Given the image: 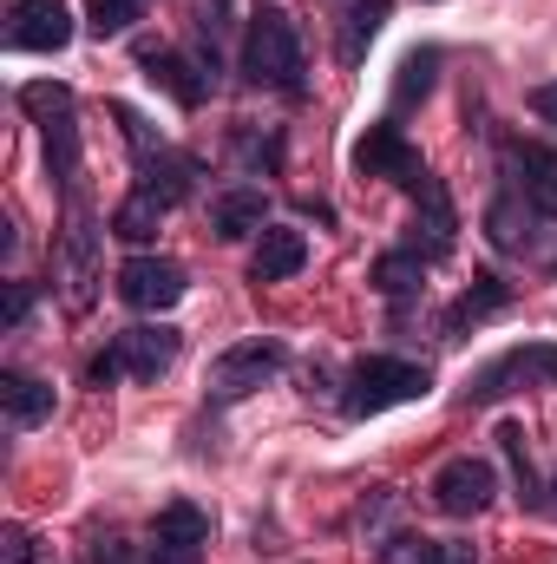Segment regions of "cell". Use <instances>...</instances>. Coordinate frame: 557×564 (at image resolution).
Instances as JSON below:
<instances>
[{
	"label": "cell",
	"instance_id": "cell-31",
	"mask_svg": "<svg viewBox=\"0 0 557 564\" xmlns=\"http://www.w3.org/2000/svg\"><path fill=\"white\" fill-rule=\"evenodd\" d=\"M92 564H132V545L125 539H92V552H86Z\"/></svg>",
	"mask_w": 557,
	"mask_h": 564
},
{
	"label": "cell",
	"instance_id": "cell-11",
	"mask_svg": "<svg viewBox=\"0 0 557 564\" xmlns=\"http://www.w3.org/2000/svg\"><path fill=\"white\" fill-rule=\"evenodd\" d=\"M119 295L144 308V315H157V308H177L184 302V270L171 263V257H132L125 270H119Z\"/></svg>",
	"mask_w": 557,
	"mask_h": 564
},
{
	"label": "cell",
	"instance_id": "cell-33",
	"mask_svg": "<svg viewBox=\"0 0 557 564\" xmlns=\"http://www.w3.org/2000/svg\"><path fill=\"white\" fill-rule=\"evenodd\" d=\"M26 558H33V539L13 525V532H7V564H26Z\"/></svg>",
	"mask_w": 557,
	"mask_h": 564
},
{
	"label": "cell",
	"instance_id": "cell-16",
	"mask_svg": "<svg viewBox=\"0 0 557 564\" xmlns=\"http://www.w3.org/2000/svg\"><path fill=\"white\" fill-rule=\"evenodd\" d=\"M485 237H492L505 257H525V250L538 243V210H532L518 191H505V197H492V210H485Z\"/></svg>",
	"mask_w": 557,
	"mask_h": 564
},
{
	"label": "cell",
	"instance_id": "cell-19",
	"mask_svg": "<svg viewBox=\"0 0 557 564\" xmlns=\"http://www.w3.org/2000/svg\"><path fill=\"white\" fill-rule=\"evenodd\" d=\"M0 408H7V426H40L53 414V388H46L40 375L7 368V375H0Z\"/></svg>",
	"mask_w": 557,
	"mask_h": 564
},
{
	"label": "cell",
	"instance_id": "cell-3",
	"mask_svg": "<svg viewBox=\"0 0 557 564\" xmlns=\"http://www.w3.org/2000/svg\"><path fill=\"white\" fill-rule=\"evenodd\" d=\"M112 119L125 126V144H132V158H139V191H151L157 204H177V197L190 191V164L171 158L164 139H151V126H144L132 106H112Z\"/></svg>",
	"mask_w": 557,
	"mask_h": 564
},
{
	"label": "cell",
	"instance_id": "cell-24",
	"mask_svg": "<svg viewBox=\"0 0 557 564\" xmlns=\"http://www.w3.org/2000/svg\"><path fill=\"white\" fill-rule=\"evenodd\" d=\"M419 276H426V257H414V250H387V257L374 263V276H368V282H374L381 295H414Z\"/></svg>",
	"mask_w": 557,
	"mask_h": 564
},
{
	"label": "cell",
	"instance_id": "cell-20",
	"mask_svg": "<svg viewBox=\"0 0 557 564\" xmlns=\"http://www.w3.org/2000/svg\"><path fill=\"white\" fill-rule=\"evenodd\" d=\"M505 302H512V289H505L499 276H472V289L446 308V322H439V328H446V335H466V328H479L485 315H499Z\"/></svg>",
	"mask_w": 557,
	"mask_h": 564
},
{
	"label": "cell",
	"instance_id": "cell-27",
	"mask_svg": "<svg viewBox=\"0 0 557 564\" xmlns=\"http://www.w3.org/2000/svg\"><path fill=\"white\" fill-rule=\"evenodd\" d=\"M499 453L512 459V479H518V499L525 506H538V473H532V453H525V426H499Z\"/></svg>",
	"mask_w": 557,
	"mask_h": 564
},
{
	"label": "cell",
	"instance_id": "cell-32",
	"mask_svg": "<svg viewBox=\"0 0 557 564\" xmlns=\"http://www.w3.org/2000/svg\"><path fill=\"white\" fill-rule=\"evenodd\" d=\"M532 112H538L545 126H557V79H545V86H532Z\"/></svg>",
	"mask_w": 557,
	"mask_h": 564
},
{
	"label": "cell",
	"instance_id": "cell-8",
	"mask_svg": "<svg viewBox=\"0 0 557 564\" xmlns=\"http://www.w3.org/2000/svg\"><path fill=\"white\" fill-rule=\"evenodd\" d=\"M532 375L557 381V341H525V348H505L499 361H485L466 388V401H505L512 388H525Z\"/></svg>",
	"mask_w": 557,
	"mask_h": 564
},
{
	"label": "cell",
	"instance_id": "cell-28",
	"mask_svg": "<svg viewBox=\"0 0 557 564\" xmlns=\"http://www.w3.org/2000/svg\"><path fill=\"white\" fill-rule=\"evenodd\" d=\"M139 13H144V0H86V26H92L99 40L125 33V26H132Z\"/></svg>",
	"mask_w": 557,
	"mask_h": 564
},
{
	"label": "cell",
	"instance_id": "cell-25",
	"mask_svg": "<svg viewBox=\"0 0 557 564\" xmlns=\"http://www.w3.org/2000/svg\"><path fill=\"white\" fill-rule=\"evenodd\" d=\"M59 263H66V276H73V302H86V282H92V224H86V217L66 230Z\"/></svg>",
	"mask_w": 557,
	"mask_h": 564
},
{
	"label": "cell",
	"instance_id": "cell-23",
	"mask_svg": "<svg viewBox=\"0 0 557 564\" xmlns=\"http://www.w3.org/2000/svg\"><path fill=\"white\" fill-rule=\"evenodd\" d=\"M433 73H439V46H414V53L401 59V79H394V112H407L414 99L433 93Z\"/></svg>",
	"mask_w": 557,
	"mask_h": 564
},
{
	"label": "cell",
	"instance_id": "cell-10",
	"mask_svg": "<svg viewBox=\"0 0 557 564\" xmlns=\"http://www.w3.org/2000/svg\"><path fill=\"white\" fill-rule=\"evenodd\" d=\"M7 46H13V53H59V46H73V13H66V0H13V13H7Z\"/></svg>",
	"mask_w": 557,
	"mask_h": 564
},
{
	"label": "cell",
	"instance_id": "cell-22",
	"mask_svg": "<svg viewBox=\"0 0 557 564\" xmlns=\"http://www.w3.org/2000/svg\"><path fill=\"white\" fill-rule=\"evenodd\" d=\"M164 210H171V204H157L151 191H132V197L112 210V237H125V243H151L157 224H164Z\"/></svg>",
	"mask_w": 557,
	"mask_h": 564
},
{
	"label": "cell",
	"instance_id": "cell-15",
	"mask_svg": "<svg viewBox=\"0 0 557 564\" xmlns=\"http://www.w3.org/2000/svg\"><path fill=\"white\" fill-rule=\"evenodd\" d=\"M302 263H308V237H302V230H282V224L256 230V250H250V282H288Z\"/></svg>",
	"mask_w": 557,
	"mask_h": 564
},
{
	"label": "cell",
	"instance_id": "cell-34",
	"mask_svg": "<svg viewBox=\"0 0 557 564\" xmlns=\"http://www.w3.org/2000/svg\"><path fill=\"white\" fill-rule=\"evenodd\" d=\"M551 506H557V479H551Z\"/></svg>",
	"mask_w": 557,
	"mask_h": 564
},
{
	"label": "cell",
	"instance_id": "cell-17",
	"mask_svg": "<svg viewBox=\"0 0 557 564\" xmlns=\"http://www.w3.org/2000/svg\"><path fill=\"white\" fill-rule=\"evenodd\" d=\"M119 355H125V375H139V381H157V375L177 361V328H157V322H144V328H125V335H119Z\"/></svg>",
	"mask_w": 557,
	"mask_h": 564
},
{
	"label": "cell",
	"instance_id": "cell-4",
	"mask_svg": "<svg viewBox=\"0 0 557 564\" xmlns=\"http://www.w3.org/2000/svg\"><path fill=\"white\" fill-rule=\"evenodd\" d=\"M282 361H288V348L270 341V335L237 341V348H223V355L210 361V394H217V401H243V394H256L263 381H276Z\"/></svg>",
	"mask_w": 557,
	"mask_h": 564
},
{
	"label": "cell",
	"instance_id": "cell-26",
	"mask_svg": "<svg viewBox=\"0 0 557 564\" xmlns=\"http://www.w3.org/2000/svg\"><path fill=\"white\" fill-rule=\"evenodd\" d=\"M381 20H387V0H354V7H348V33H341V59H348V66H354L361 46L381 33Z\"/></svg>",
	"mask_w": 557,
	"mask_h": 564
},
{
	"label": "cell",
	"instance_id": "cell-30",
	"mask_svg": "<svg viewBox=\"0 0 557 564\" xmlns=\"http://www.w3.org/2000/svg\"><path fill=\"white\" fill-rule=\"evenodd\" d=\"M26 308H33V289H26V282H7V328H20Z\"/></svg>",
	"mask_w": 557,
	"mask_h": 564
},
{
	"label": "cell",
	"instance_id": "cell-14",
	"mask_svg": "<svg viewBox=\"0 0 557 564\" xmlns=\"http://www.w3.org/2000/svg\"><path fill=\"white\" fill-rule=\"evenodd\" d=\"M414 197H419V210H414V224H407V250L433 263V257H446V250H452V230H459V224H452V204H446L439 177H426Z\"/></svg>",
	"mask_w": 557,
	"mask_h": 564
},
{
	"label": "cell",
	"instance_id": "cell-12",
	"mask_svg": "<svg viewBox=\"0 0 557 564\" xmlns=\"http://www.w3.org/2000/svg\"><path fill=\"white\" fill-rule=\"evenodd\" d=\"M505 171H512V191L538 217H557V144H512L505 151Z\"/></svg>",
	"mask_w": 557,
	"mask_h": 564
},
{
	"label": "cell",
	"instance_id": "cell-7",
	"mask_svg": "<svg viewBox=\"0 0 557 564\" xmlns=\"http://www.w3.org/2000/svg\"><path fill=\"white\" fill-rule=\"evenodd\" d=\"M354 171H361V177H387V184H401V191H419V184H426V164H419V151L407 144V132H401L394 119L368 126V139L354 144Z\"/></svg>",
	"mask_w": 557,
	"mask_h": 564
},
{
	"label": "cell",
	"instance_id": "cell-9",
	"mask_svg": "<svg viewBox=\"0 0 557 564\" xmlns=\"http://www.w3.org/2000/svg\"><path fill=\"white\" fill-rule=\"evenodd\" d=\"M204 545H210V512L190 499H171L151 525V558L144 564H197Z\"/></svg>",
	"mask_w": 557,
	"mask_h": 564
},
{
	"label": "cell",
	"instance_id": "cell-21",
	"mask_svg": "<svg viewBox=\"0 0 557 564\" xmlns=\"http://www.w3.org/2000/svg\"><path fill=\"white\" fill-rule=\"evenodd\" d=\"M381 564H479V552H472V545H446V539H414V532H401V539L381 545Z\"/></svg>",
	"mask_w": 557,
	"mask_h": 564
},
{
	"label": "cell",
	"instance_id": "cell-29",
	"mask_svg": "<svg viewBox=\"0 0 557 564\" xmlns=\"http://www.w3.org/2000/svg\"><path fill=\"white\" fill-rule=\"evenodd\" d=\"M119 375H125V355H119V341H112L106 355H92V361H86V381H92V388H112Z\"/></svg>",
	"mask_w": 557,
	"mask_h": 564
},
{
	"label": "cell",
	"instance_id": "cell-18",
	"mask_svg": "<svg viewBox=\"0 0 557 564\" xmlns=\"http://www.w3.org/2000/svg\"><path fill=\"white\" fill-rule=\"evenodd\" d=\"M210 230H217L223 243H237V237H250V230H270L263 191H223V197H210Z\"/></svg>",
	"mask_w": 557,
	"mask_h": 564
},
{
	"label": "cell",
	"instance_id": "cell-1",
	"mask_svg": "<svg viewBox=\"0 0 557 564\" xmlns=\"http://www.w3.org/2000/svg\"><path fill=\"white\" fill-rule=\"evenodd\" d=\"M426 388H433V375H426L419 361L368 355V361L348 368V394H341V408H348V421H374V414H387V408H401V401H419Z\"/></svg>",
	"mask_w": 557,
	"mask_h": 564
},
{
	"label": "cell",
	"instance_id": "cell-5",
	"mask_svg": "<svg viewBox=\"0 0 557 564\" xmlns=\"http://www.w3.org/2000/svg\"><path fill=\"white\" fill-rule=\"evenodd\" d=\"M20 106L40 119V132H46V164H53V177L66 184V177L79 171V126H73V93H66V86H26V93H20Z\"/></svg>",
	"mask_w": 557,
	"mask_h": 564
},
{
	"label": "cell",
	"instance_id": "cell-13",
	"mask_svg": "<svg viewBox=\"0 0 557 564\" xmlns=\"http://www.w3.org/2000/svg\"><path fill=\"white\" fill-rule=\"evenodd\" d=\"M139 59H144V79H151V86H164L184 112H190V106H204L210 73H204L197 59H184V53H171V46H139Z\"/></svg>",
	"mask_w": 557,
	"mask_h": 564
},
{
	"label": "cell",
	"instance_id": "cell-6",
	"mask_svg": "<svg viewBox=\"0 0 557 564\" xmlns=\"http://www.w3.org/2000/svg\"><path fill=\"white\" fill-rule=\"evenodd\" d=\"M433 506L446 512V519H479L485 506H492V492H499V473H492V459H472V453H459V459H446L439 473H433Z\"/></svg>",
	"mask_w": 557,
	"mask_h": 564
},
{
	"label": "cell",
	"instance_id": "cell-2",
	"mask_svg": "<svg viewBox=\"0 0 557 564\" xmlns=\"http://www.w3.org/2000/svg\"><path fill=\"white\" fill-rule=\"evenodd\" d=\"M243 79H250V86H270V93H295V86H302V33L282 20L276 7L250 13V33H243Z\"/></svg>",
	"mask_w": 557,
	"mask_h": 564
}]
</instances>
